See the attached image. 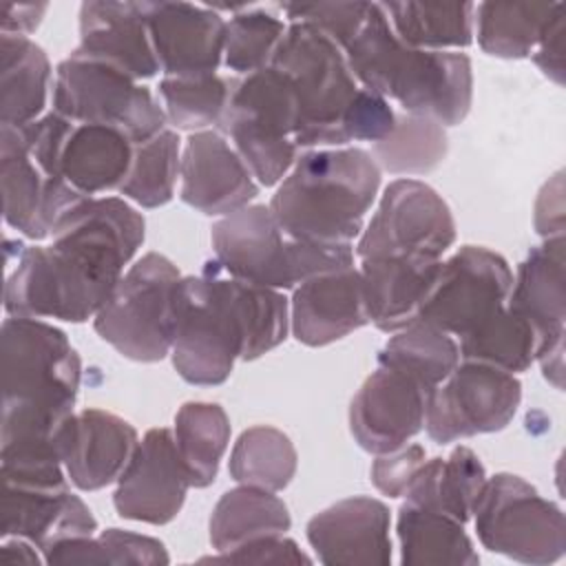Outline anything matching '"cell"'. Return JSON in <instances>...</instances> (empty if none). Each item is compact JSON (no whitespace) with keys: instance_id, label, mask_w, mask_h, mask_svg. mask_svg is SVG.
<instances>
[{"instance_id":"40","label":"cell","mask_w":566,"mask_h":566,"mask_svg":"<svg viewBox=\"0 0 566 566\" xmlns=\"http://www.w3.org/2000/svg\"><path fill=\"white\" fill-rule=\"evenodd\" d=\"M237 77L201 75V77H161L157 99L172 130H210L219 128Z\"/></svg>"},{"instance_id":"41","label":"cell","mask_w":566,"mask_h":566,"mask_svg":"<svg viewBox=\"0 0 566 566\" xmlns=\"http://www.w3.org/2000/svg\"><path fill=\"white\" fill-rule=\"evenodd\" d=\"M179 168L181 139L177 130L164 128L159 135L135 146L130 170L117 192L142 208L166 206L175 195Z\"/></svg>"},{"instance_id":"16","label":"cell","mask_w":566,"mask_h":566,"mask_svg":"<svg viewBox=\"0 0 566 566\" xmlns=\"http://www.w3.org/2000/svg\"><path fill=\"white\" fill-rule=\"evenodd\" d=\"M0 184L4 223L31 241L51 239L60 219L88 199L64 177L51 175L27 150L15 126H0Z\"/></svg>"},{"instance_id":"14","label":"cell","mask_w":566,"mask_h":566,"mask_svg":"<svg viewBox=\"0 0 566 566\" xmlns=\"http://www.w3.org/2000/svg\"><path fill=\"white\" fill-rule=\"evenodd\" d=\"M522 402V382L497 367L460 360L427 396L422 429L436 444L502 431Z\"/></svg>"},{"instance_id":"26","label":"cell","mask_w":566,"mask_h":566,"mask_svg":"<svg viewBox=\"0 0 566 566\" xmlns=\"http://www.w3.org/2000/svg\"><path fill=\"white\" fill-rule=\"evenodd\" d=\"M440 263L442 259H360L358 272L363 279L369 323L385 334H394L418 321Z\"/></svg>"},{"instance_id":"12","label":"cell","mask_w":566,"mask_h":566,"mask_svg":"<svg viewBox=\"0 0 566 566\" xmlns=\"http://www.w3.org/2000/svg\"><path fill=\"white\" fill-rule=\"evenodd\" d=\"M455 243V219L436 188L400 177L385 186L356 241L358 259L407 256L440 261Z\"/></svg>"},{"instance_id":"29","label":"cell","mask_w":566,"mask_h":566,"mask_svg":"<svg viewBox=\"0 0 566 566\" xmlns=\"http://www.w3.org/2000/svg\"><path fill=\"white\" fill-rule=\"evenodd\" d=\"M484 482V464L469 447L460 444L447 458L424 460L402 497L413 506L438 511L467 524Z\"/></svg>"},{"instance_id":"5","label":"cell","mask_w":566,"mask_h":566,"mask_svg":"<svg viewBox=\"0 0 566 566\" xmlns=\"http://www.w3.org/2000/svg\"><path fill=\"white\" fill-rule=\"evenodd\" d=\"M210 243L226 272L279 292L354 265V245L301 241L283 230L263 203H250L217 219L210 228Z\"/></svg>"},{"instance_id":"20","label":"cell","mask_w":566,"mask_h":566,"mask_svg":"<svg viewBox=\"0 0 566 566\" xmlns=\"http://www.w3.org/2000/svg\"><path fill=\"white\" fill-rule=\"evenodd\" d=\"M179 179L181 201L206 217L232 214L259 195L256 179L217 128L188 135Z\"/></svg>"},{"instance_id":"36","label":"cell","mask_w":566,"mask_h":566,"mask_svg":"<svg viewBox=\"0 0 566 566\" xmlns=\"http://www.w3.org/2000/svg\"><path fill=\"white\" fill-rule=\"evenodd\" d=\"M539 345L535 325L509 305L458 338L460 360L484 363L509 374L526 371L535 363Z\"/></svg>"},{"instance_id":"21","label":"cell","mask_w":566,"mask_h":566,"mask_svg":"<svg viewBox=\"0 0 566 566\" xmlns=\"http://www.w3.org/2000/svg\"><path fill=\"white\" fill-rule=\"evenodd\" d=\"M391 515L385 502L354 495L318 511L305 526L316 559L325 566H389Z\"/></svg>"},{"instance_id":"49","label":"cell","mask_w":566,"mask_h":566,"mask_svg":"<svg viewBox=\"0 0 566 566\" xmlns=\"http://www.w3.org/2000/svg\"><path fill=\"white\" fill-rule=\"evenodd\" d=\"M49 4L46 2H38V4H18V2H7L2 7V18H0V33H11V35H31L44 13H46Z\"/></svg>"},{"instance_id":"37","label":"cell","mask_w":566,"mask_h":566,"mask_svg":"<svg viewBox=\"0 0 566 566\" xmlns=\"http://www.w3.org/2000/svg\"><path fill=\"white\" fill-rule=\"evenodd\" d=\"M298 453L287 433L270 424H254L239 433L228 471L237 484L283 491L296 475Z\"/></svg>"},{"instance_id":"15","label":"cell","mask_w":566,"mask_h":566,"mask_svg":"<svg viewBox=\"0 0 566 566\" xmlns=\"http://www.w3.org/2000/svg\"><path fill=\"white\" fill-rule=\"evenodd\" d=\"M511 285L513 272L502 254L484 245H462L440 263L418 321L458 340L506 305Z\"/></svg>"},{"instance_id":"31","label":"cell","mask_w":566,"mask_h":566,"mask_svg":"<svg viewBox=\"0 0 566 566\" xmlns=\"http://www.w3.org/2000/svg\"><path fill=\"white\" fill-rule=\"evenodd\" d=\"M400 564L405 566H478L480 555L464 524L438 511L402 502L396 517Z\"/></svg>"},{"instance_id":"34","label":"cell","mask_w":566,"mask_h":566,"mask_svg":"<svg viewBox=\"0 0 566 566\" xmlns=\"http://www.w3.org/2000/svg\"><path fill=\"white\" fill-rule=\"evenodd\" d=\"M376 360L380 367L409 376L429 396L460 363V347L458 340L440 327L413 321L387 338Z\"/></svg>"},{"instance_id":"45","label":"cell","mask_w":566,"mask_h":566,"mask_svg":"<svg viewBox=\"0 0 566 566\" xmlns=\"http://www.w3.org/2000/svg\"><path fill=\"white\" fill-rule=\"evenodd\" d=\"M424 460H427L424 449L420 444L407 442L394 451L378 453L376 460L371 462L369 478L382 495L402 497Z\"/></svg>"},{"instance_id":"39","label":"cell","mask_w":566,"mask_h":566,"mask_svg":"<svg viewBox=\"0 0 566 566\" xmlns=\"http://www.w3.org/2000/svg\"><path fill=\"white\" fill-rule=\"evenodd\" d=\"M449 150L444 126L429 117L396 113L394 130L371 144V157L380 170L398 177H418L436 170Z\"/></svg>"},{"instance_id":"32","label":"cell","mask_w":566,"mask_h":566,"mask_svg":"<svg viewBox=\"0 0 566 566\" xmlns=\"http://www.w3.org/2000/svg\"><path fill=\"white\" fill-rule=\"evenodd\" d=\"M396 38L413 49L455 51L473 42V2H380Z\"/></svg>"},{"instance_id":"48","label":"cell","mask_w":566,"mask_h":566,"mask_svg":"<svg viewBox=\"0 0 566 566\" xmlns=\"http://www.w3.org/2000/svg\"><path fill=\"white\" fill-rule=\"evenodd\" d=\"M533 226L542 239L564 237V175L555 172L537 192Z\"/></svg>"},{"instance_id":"25","label":"cell","mask_w":566,"mask_h":566,"mask_svg":"<svg viewBox=\"0 0 566 566\" xmlns=\"http://www.w3.org/2000/svg\"><path fill=\"white\" fill-rule=\"evenodd\" d=\"M564 237L544 239L533 245L513 276L506 305L528 318L544 352L555 345H564L566 334V283H564ZM537 358V356H535Z\"/></svg>"},{"instance_id":"11","label":"cell","mask_w":566,"mask_h":566,"mask_svg":"<svg viewBox=\"0 0 566 566\" xmlns=\"http://www.w3.org/2000/svg\"><path fill=\"white\" fill-rule=\"evenodd\" d=\"M51 102L53 111L69 122L115 128L133 146L168 128L164 108L148 86L108 64L77 55L57 64Z\"/></svg>"},{"instance_id":"47","label":"cell","mask_w":566,"mask_h":566,"mask_svg":"<svg viewBox=\"0 0 566 566\" xmlns=\"http://www.w3.org/2000/svg\"><path fill=\"white\" fill-rule=\"evenodd\" d=\"M564 2H557L531 53L535 66L557 86L564 84Z\"/></svg>"},{"instance_id":"8","label":"cell","mask_w":566,"mask_h":566,"mask_svg":"<svg viewBox=\"0 0 566 566\" xmlns=\"http://www.w3.org/2000/svg\"><path fill=\"white\" fill-rule=\"evenodd\" d=\"M298 99L292 82L274 66L237 77L219 133L239 153L259 186H276L292 170L298 146Z\"/></svg>"},{"instance_id":"46","label":"cell","mask_w":566,"mask_h":566,"mask_svg":"<svg viewBox=\"0 0 566 566\" xmlns=\"http://www.w3.org/2000/svg\"><path fill=\"white\" fill-rule=\"evenodd\" d=\"M199 562H223V564H312L314 559L301 551V546L285 535H270L237 546L226 553L201 557Z\"/></svg>"},{"instance_id":"24","label":"cell","mask_w":566,"mask_h":566,"mask_svg":"<svg viewBox=\"0 0 566 566\" xmlns=\"http://www.w3.org/2000/svg\"><path fill=\"white\" fill-rule=\"evenodd\" d=\"M137 444V429L122 416L95 407L75 411L64 447V471L80 491H99L119 480Z\"/></svg>"},{"instance_id":"35","label":"cell","mask_w":566,"mask_h":566,"mask_svg":"<svg viewBox=\"0 0 566 566\" xmlns=\"http://www.w3.org/2000/svg\"><path fill=\"white\" fill-rule=\"evenodd\" d=\"M557 2H480L473 13V38L486 55L531 57Z\"/></svg>"},{"instance_id":"2","label":"cell","mask_w":566,"mask_h":566,"mask_svg":"<svg viewBox=\"0 0 566 566\" xmlns=\"http://www.w3.org/2000/svg\"><path fill=\"white\" fill-rule=\"evenodd\" d=\"M290 332V301L279 290L241 281L210 259L201 274L181 276L170 358L177 374L199 387L230 378L237 360H256Z\"/></svg>"},{"instance_id":"30","label":"cell","mask_w":566,"mask_h":566,"mask_svg":"<svg viewBox=\"0 0 566 566\" xmlns=\"http://www.w3.org/2000/svg\"><path fill=\"white\" fill-rule=\"evenodd\" d=\"M290 526V511L276 493L239 484L217 500L208 537L217 553H226L259 537L285 535Z\"/></svg>"},{"instance_id":"17","label":"cell","mask_w":566,"mask_h":566,"mask_svg":"<svg viewBox=\"0 0 566 566\" xmlns=\"http://www.w3.org/2000/svg\"><path fill=\"white\" fill-rule=\"evenodd\" d=\"M115 484L113 506L119 517L153 526L172 522L190 489L172 431L166 427L148 429Z\"/></svg>"},{"instance_id":"38","label":"cell","mask_w":566,"mask_h":566,"mask_svg":"<svg viewBox=\"0 0 566 566\" xmlns=\"http://www.w3.org/2000/svg\"><path fill=\"white\" fill-rule=\"evenodd\" d=\"M42 555L46 564L55 566H164L170 562L159 539L124 528H106L99 535L64 539L49 546Z\"/></svg>"},{"instance_id":"44","label":"cell","mask_w":566,"mask_h":566,"mask_svg":"<svg viewBox=\"0 0 566 566\" xmlns=\"http://www.w3.org/2000/svg\"><path fill=\"white\" fill-rule=\"evenodd\" d=\"M396 126V111L394 106L360 86L354 104L347 111L345 117V137L349 142H380L385 139Z\"/></svg>"},{"instance_id":"19","label":"cell","mask_w":566,"mask_h":566,"mask_svg":"<svg viewBox=\"0 0 566 566\" xmlns=\"http://www.w3.org/2000/svg\"><path fill=\"white\" fill-rule=\"evenodd\" d=\"M427 391L409 376L376 367L349 402V431L356 444L371 453H387L422 431Z\"/></svg>"},{"instance_id":"28","label":"cell","mask_w":566,"mask_h":566,"mask_svg":"<svg viewBox=\"0 0 566 566\" xmlns=\"http://www.w3.org/2000/svg\"><path fill=\"white\" fill-rule=\"evenodd\" d=\"M53 91L51 62L27 35L0 33V126H27L44 115Z\"/></svg>"},{"instance_id":"18","label":"cell","mask_w":566,"mask_h":566,"mask_svg":"<svg viewBox=\"0 0 566 566\" xmlns=\"http://www.w3.org/2000/svg\"><path fill=\"white\" fill-rule=\"evenodd\" d=\"M153 51L164 77L214 75L223 64L228 20L192 2H142Z\"/></svg>"},{"instance_id":"7","label":"cell","mask_w":566,"mask_h":566,"mask_svg":"<svg viewBox=\"0 0 566 566\" xmlns=\"http://www.w3.org/2000/svg\"><path fill=\"white\" fill-rule=\"evenodd\" d=\"M0 352L2 411L75 413L82 360L60 327L44 318L7 316Z\"/></svg>"},{"instance_id":"27","label":"cell","mask_w":566,"mask_h":566,"mask_svg":"<svg viewBox=\"0 0 566 566\" xmlns=\"http://www.w3.org/2000/svg\"><path fill=\"white\" fill-rule=\"evenodd\" d=\"M133 150V142L115 128L73 124L62 148L60 172L82 197L119 190L130 170Z\"/></svg>"},{"instance_id":"23","label":"cell","mask_w":566,"mask_h":566,"mask_svg":"<svg viewBox=\"0 0 566 566\" xmlns=\"http://www.w3.org/2000/svg\"><path fill=\"white\" fill-rule=\"evenodd\" d=\"M369 323L363 279L356 265L318 274L294 287L290 332L307 347L332 345Z\"/></svg>"},{"instance_id":"10","label":"cell","mask_w":566,"mask_h":566,"mask_svg":"<svg viewBox=\"0 0 566 566\" xmlns=\"http://www.w3.org/2000/svg\"><path fill=\"white\" fill-rule=\"evenodd\" d=\"M480 544L520 564L548 566L564 557L562 509L515 473L486 478L471 515Z\"/></svg>"},{"instance_id":"1","label":"cell","mask_w":566,"mask_h":566,"mask_svg":"<svg viewBox=\"0 0 566 566\" xmlns=\"http://www.w3.org/2000/svg\"><path fill=\"white\" fill-rule=\"evenodd\" d=\"M146 239V219L124 197H88L69 210L49 245H22L4 283L7 316L95 318Z\"/></svg>"},{"instance_id":"4","label":"cell","mask_w":566,"mask_h":566,"mask_svg":"<svg viewBox=\"0 0 566 566\" xmlns=\"http://www.w3.org/2000/svg\"><path fill=\"white\" fill-rule=\"evenodd\" d=\"M382 170L358 146L298 153L268 208L292 237L318 245H354L374 206Z\"/></svg>"},{"instance_id":"13","label":"cell","mask_w":566,"mask_h":566,"mask_svg":"<svg viewBox=\"0 0 566 566\" xmlns=\"http://www.w3.org/2000/svg\"><path fill=\"white\" fill-rule=\"evenodd\" d=\"M0 535L24 537L42 553L64 539L97 533V520L69 486L64 467H0Z\"/></svg>"},{"instance_id":"33","label":"cell","mask_w":566,"mask_h":566,"mask_svg":"<svg viewBox=\"0 0 566 566\" xmlns=\"http://www.w3.org/2000/svg\"><path fill=\"white\" fill-rule=\"evenodd\" d=\"M230 431V418L219 402L188 400L177 409L172 438L190 486L206 489L217 480Z\"/></svg>"},{"instance_id":"9","label":"cell","mask_w":566,"mask_h":566,"mask_svg":"<svg viewBox=\"0 0 566 566\" xmlns=\"http://www.w3.org/2000/svg\"><path fill=\"white\" fill-rule=\"evenodd\" d=\"M179 281L177 265L159 252L133 261L93 318L97 336L128 360H164L172 347Z\"/></svg>"},{"instance_id":"22","label":"cell","mask_w":566,"mask_h":566,"mask_svg":"<svg viewBox=\"0 0 566 566\" xmlns=\"http://www.w3.org/2000/svg\"><path fill=\"white\" fill-rule=\"evenodd\" d=\"M71 55L108 64L137 82L159 73L142 2H82L80 42Z\"/></svg>"},{"instance_id":"42","label":"cell","mask_w":566,"mask_h":566,"mask_svg":"<svg viewBox=\"0 0 566 566\" xmlns=\"http://www.w3.org/2000/svg\"><path fill=\"white\" fill-rule=\"evenodd\" d=\"M287 24L263 9H237L226 24L223 66L250 75L272 64Z\"/></svg>"},{"instance_id":"50","label":"cell","mask_w":566,"mask_h":566,"mask_svg":"<svg viewBox=\"0 0 566 566\" xmlns=\"http://www.w3.org/2000/svg\"><path fill=\"white\" fill-rule=\"evenodd\" d=\"M40 553L42 551L24 537H4L0 546V557L4 564H27V566L46 564L44 555Z\"/></svg>"},{"instance_id":"3","label":"cell","mask_w":566,"mask_h":566,"mask_svg":"<svg viewBox=\"0 0 566 566\" xmlns=\"http://www.w3.org/2000/svg\"><path fill=\"white\" fill-rule=\"evenodd\" d=\"M343 51L356 82L396 102L402 113L429 117L447 128L462 124L471 111L469 55L407 46L396 38L380 2H371L367 20Z\"/></svg>"},{"instance_id":"43","label":"cell","mask_w":566,"mask_h":566,"mask_svg":"<svg viewBox=\"0 0 566 566\" xmlns=\"http://www.w3.org/2000/svg\"><path fill=\"white\" fill-rule=\"evenodd\" d=\"M371 2H290L281 11L290 22H305L345 49L367 20Z\"/></svg>"},{"instance_id":"6","label":"cell","mask_w":566,"mask_h":566,"mask_svg":"<svg viewBox=\"0 0 566 566\" xmlns=\"http://www.w3.org/2000/svg\"><path fill=\"white\" fill-rule=\"evenodd\" d=\"M294 86L298 126L294 142L301 150L349 146L345 117L360 84L349 71L345 51L325 33L305 22H290L272 57Z\"/></svg>"}]
</instances>
